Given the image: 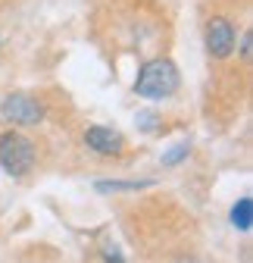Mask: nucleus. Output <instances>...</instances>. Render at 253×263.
<instances>
[{"mask_svg":"<svg viewBox=\"0 0 253 263\" xmlns=\"http://www.w3.org/2000/svg\"><path fill=\"white\" fill-rule=\"evenodd\" d=\"M135 91L141 97H169L178 91V69L175 63L166 60V57H156V60H147L141 66V72L135 79Z\"/></svg>","mask_w":253,"mask_h":263,"instance_id":"f257e3e1","label":"nucleus"},{"mask_svg":"<svg viewBox=\"0 0 253 263\" xmlns=\"http://www.w3.org/2000/svg\"><path fill=\"white\" fill-rule=\"evenodd\" d=\"M0 166L16 179L28 176L35 166V144L22 132H4L0 135Z\"/></svg>","mask_w":253,"mask_h":263,"instance_id":"f03ea898","label":"nucleus"},{"mask_svg":"<svg viewBox=\"0 0 253 263\" xmlns=\"http://www.w3.org/2000/svg\"><path fill=\"white\" fill-rule=\"evenodd\" d=\"M0 113H4L13 125H38L44 116V107L38 97L31 94H7L4 104H0Z\"/></svg>","mask_w":253,"mask_h":263,"instance_id":"7ed1b4c3","label":"nucleus"},{"mask_svg":"<svg viewBox=\"0 0 253 263\" xmlns=\"http://www.w3.org/2000/svg\"><path fill=\"white\" fill-rule=\"evenodd\" d=\"M206 47H209L213 57L225 60L235 50V25L228 19H222V16H213L206 22Z\"/></svg>","mask_w":253,"mask_h":263,"instance_id":"20e7f679","label":"nucleus"},{"mask_svg":"<svg viewBox=\"0 0 253 263\" xmlns=\"http://www.w3.org/2000/svg\"><path fill=\"white\" fill-rule=\"evenodd\" d=\"M85 144L94 154H100V157H119L122 147H125V138L119 135L116 128H110V125H91L85 132Z\"/></svg>","mask_w":253,"mask_h":263,"instance_id":"39448f33","label":"nucleus"},{"mask_svg":"<svg viewBox=\"0 0 253 263\" xmlns=\"http://www.w3.org/2000/svg\"><path fill=\"white\" fill-rule=\"evenodd\" d=\"M231 222H235V229H241V232H247V229L253 226V204H250V197H241V201L231 207Z\"/></svg>","mask_w":253,"mask_h":263,"instance_id":"423d86ee","label":"nucleus"},{"mask_svg":"<svg viewBox=\"0 0 253 263\" xmlns=\"http://www.w3.org/2000/svg\"><path fill=\"white\" fill-rule=\"evenodd\" d=\"M150 182H97L100 191H138V188H147Z\"/></svg>","mask_w":253,"mask_h":263,"instance_id":"0eeeda50","label":"nucleus"},{"mask_svg":"<svg viewBox=\"0 0 253 263\" xmlns=\"http://www.w3.org/2000/svg\"><path fill=\"white\" fill-rule=\"evenodd\" d=\"M187 157V144H175L169 154H163V166H175V163H181Z\"/></svg>","mask_w":253,"mask_h":263,"instance_id":"6e6552de","label":"nucleus"},{"mask_svg":"<svg viewBox=\"0 0 253 263\" xmlns=\"http://www.w3.org/2000/svg\"><path fill=\"white\" fill-rule=\"evenodd\" d=\"M156 122H160V119H156V113H147V110H144V113H138V125H141L144 132H153V128H156Z\"/></svg>","mask_w":253,"mask_h":263,"instance_id":"1a4fd4ad","label":"nucleus"},{"mask_svg":"<svg viewBox=\"0 0 253 263\" xmlns=\"http://www.w3.org/2000/svg\"><path fill=\"white\" fill-rule=\"evenodd\" d=\"M241 47H244V50H241V53H244V57H247V53H250V35H244V44H241Z\"/></svg>","mask_w":253,"mask_h":263,"instance_id":"9d476101","label":"nucleus"},{"mask_svg":"<svg viewBox=\"0 0 253 263\" xmlns=\"http://www.w3.org/2000/svg\"><path fill=\"white\" fill-rule=\"evenodd\" d=\"M187 263H191V260H187Z\"/></svg>","mask_w":253,"mask_h":263,"instance_id":"9b49d317","label":"nucleus"}]
</instances>
